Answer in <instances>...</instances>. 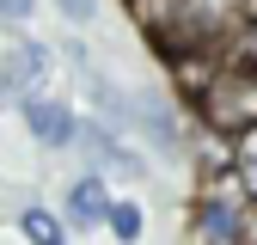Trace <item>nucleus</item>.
<instances>
[{
    "instance_id": "f257e3e1",
    "label": "nucleus",
    "mask_w": 257,
    "mask_h": 245,
    "mask_svg": "<svg viewBox=\"0 0 257 245\" xmlns=\"http://www.w3.org/2000/svg\"><path fill=\"white\" fill-rule=\"evenodd\" d=\"M251 31L245 0H172V19L153 31L172 55H233Z\"/></svg>"
},
{
    "instance_id": "f03ea898",
    "label": "nucleus",
    "mask_w": 257,
    "mask_h": 245,
    "mask_svg": "<svg viewBox=\"0 0 257 245\" xmlns=\"http://www.w3.org/2000/svg\"><path fill=\"white\" fill-rule=\"evenodd\" d=\"M196 116H202V129L220 135V141H239L257 129V68H245V61H227L208 92L196 98Z\"/></svg>"
},
{
    "instance_id": "7ed1b4c3",
    "label": "nucleus",
    "mask_w": 257,
    "mask_h": 245,
    "mask_svg": "<svg viewBox=\"0 0 257 245\" xmlns=\"http://www.w3.org/2000/svg\"><path fill=\"white\" fill-rule=\"evenodd\" d=\"M196 233H202V245H245L251 239V214L227 190H208L202 208H196Z\"/></svg>"
},
{
    "instance_id": "20e7f679",
    "label": "nucleus",
    "mask_w": 257,
    "mask_h": 245,
    "mask_svg": "<svg viewBox=\"0 0 257 245\" xmlns=\"http://www.w3.org/2000/svg\"><path fill=\"white\" fill-rule=\"evenodd\" d=\"M25 129L37 135L43 147H68V141L86 129V122H80L68 104H55V98H25Z\"/></svg>"
},
{
    "instance_id": "39448f33",
    "label": "nucleus",
    "mask_w": 257,
    "mask_h": 245,
    "mask_svg": "<svg viewBox=\"0 0 257 245\" xmlns=\"http://www.w3.org/2000/svg\"><path fill=\"white\" fill-rule=\"evenodd\" d=\"M110 208H116V202H110V190H104L98 172H86L74 190H68V221H74V227H98V221L110 227Z\"/></svg>"
},
{
    "instance_id": "423d86ee",
    "label": "nucleus",
    "mask_w": 257,
    "mask_h": 245,
    "mask_svg": "<svg viewBox=\"0 0 257 245\" xmlns=\"http://www.w3.org/2000/svg\"><path fill=\"white\" fill-rule=\"evenodd\" d=\"M227 166H233V184H239V196H251V202H257V129L233 141V160H227Z\"/></svg>"
},
{
    "instance_id": "0eeeda50",
    "label": "nucleus",
    "mask_w": 257,
    "mask_h": 245,
    "mask_svg": "<svg viewBox=\"0 0 257 245\" xmlns=\"http://www.w3.org/2000/svg\"><path fill=\"white\" fill-rule=\"evenodd\" d=\"M19 227H25L31 245H61V221H55L49 208H25V214H19Z\"/></svg>"
},
{
    "instance_id": "6e6552de",
    "label": "nucleus",
    "mask_w": 257,
    "mask_h": 245,
    "mask_svg": "<svg viewBox=\"0 0 257 245\" xmlns=\"http://www.w3.org/2000/svg\"><path fill=\"white\" fill-rule=\"evenodd\" d=\"M110 233H116L122 245H135V239H141V208H135V202H116V208H110Z\"/></svg>"
},
{
    "instance_id": "1a4fd4ad",
    "label": "nucleus",
    "mask_w": 257,
    "mask_h": 245,
    "mask_svg": "<svg viewBox=\"0 0 257 245\" xmlns=\"http://www.w3.org/2000/svg\"><path fill=\"white\" fill-rule=\"evenodd\" d=\"M233 61H245V68H257V19H251V31H245V37H239Z\"/></svg>"
},
{
    "instance_id": "9d476101",
    "label": "nucleus",
    "mask_w": 257,
    "mask_h": 245,
    "mask_svg": "<svg viewBox=\"0 0 257 245\" xmlns=\"http://www.w3.org/2000/svg\"><path fill=\"white\" fill-rule=\"evenodd\" d=\"M55 7H61V19H74V25L92 19V0H55Z\"/></svg>"
},
{
    "instance_id": "9b49d317",
    "label": "nucleus",
    "mask_w": 257,
    "mask_h": 245,
    "mask_svg": "<svg viewBox=\"0 0 257 245\" xmlns=\"http://www.w3.org/2000/svg\"><path fill=\"white\" fill-rule=\"evenodd\" d=\"M0 19H31V0H0Z\"/></svg>"
},
{
    "instance_id": "f8f14e48",
    "label": "nucleus",
    "mask_w": 257,
    "mask_h": 245,
    "mask_svg": "<svg viewBox=\"0 0 257 245\" xmlns=\"http://www.w3.org/2000/svg\"><path fill=\"white\" fill-rule=\"evenodd\" d=\"M245 245H257V208H251V239H245Z\"/></svg>"
}]
</instances>
